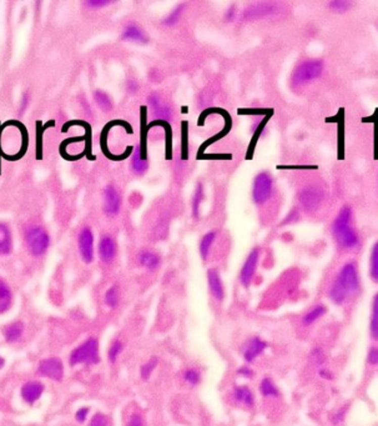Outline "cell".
Instances as JSON below:
<instances>
[{"mask_svg": "<svg viewBox=\"0 0 378 426\" xmlns=\"http://www.w3.org/2000/svg\"><path fill=\"white\" fill-rule=\"evenodd\" d=\"M358 287L359 279L357 268L353 263H347L341 269L340 274L337 275L334 285H332L331 290H329V297L336 304H342L347 299L348 295L357 291Z\"/></svg>", "mask_w": 378, "mask_h": 426, "instance_id": "obj_1", "label": "cell"}, {"mask_svg": "<svg viewBox=\"0 0 378 426\" xmlns=\"http://www.w3.org/2000/svg\"><path fill=\"white\" fill-rule=\"evenodd\" d=\"M352 210L350 206H343L332 224V234L340 247L345 250L356 249L359 244V238L351 225Z\"/></svg>", "mask_w": 378, "mask_h": 426, "instance_id": "obj_2", "label": "cell"}, {"mask_svg": "<svg viewBox=\"0 0 378 426\" xmlns=\"http://www.w3.org/2000/svg\"><path fill=\"white\" fill-rule=\"evenodd\" d=\"M26 247L33 257H42L50 246V235L42 226L29 225L24 233Z\"/></svg>", "mask_w": 378, "mask_h": 426, "instance_id": "obj_3", "label": "cell"}, {"mask_svg": "<svg viewBox=\"0 0 378 426\" xmlns=\"http://www.w3.org/2000/svg\"><path fill=\"white\" fill-rule=\"evenodd\" d=\"M322 71H323V63H322V60L312 59L303 61L295 69L294 74L291 76V85L294 88H297L308 84V82L319 78Z\"/></svg>", "mask_w": 378, "mask_h": 426, "instance_id": "obj_4", "label": "cell"}, {"mask_svg": "<svg viewBox=\"0 0 378 426\" xmlns=\"http://www.w3.org/2000/svg\"><path fill=\"white\" fill-rule=\"evenodd\" d=\"M69 363L71 366L78 364H98L100 363L99 356V342L94 337H90L86 342L82 343L78 348L74 349L69 358Z\"/></svg>", "mask_w": 378, "mask_h": 426, "instance_id": "obj_5", "label": "cell"}, {"mask_svg": "<svg viewBox=\"0 0 378 426\" xmlns=\"http://www.w3.org/2000/svg\"><path fill=\"white\" fill-rule=\"evenodd\" d=\"M273 180L267 172L259 173L252 185V200L256 205L265 204L272 195Z\"/></svg>", "mask_w": 378, "mask_h": 426, "instance_id": "obj_6", "label": "cell"}, {"mask_svg": "<svg viewBox=\"0 0 378 426\" xmlns=\"http://www.w3.org/2000/svg\"><path fill=\"white\" fill-rule=\"evenodd\" d=\"M323 191L317 186H308L302 189L299 194V201L302 209L307 212H313L318 209L323 200Z\"/></svg>", "mask_w": 378, "mask_h": 426, "instance_id": "obj_7", "label": "cell"}, {"mask_svg": "<svg viewBox=\"0 0 378 426\" xmlns=\"http://www.w3.org/2000/svg\"><path fill=\"white\" fill-rule=\"evenodd\" d=\"M78 249L80 257L86 264L94 262V234L90 226H84L78 235Z\"/></svg>", "mask_w": 378, "mask_h": 426, "instance_id": "obj_8", "label": "cell"}, {"mask_svg": "<svg viewBox=\"0 0 378 426\" xmlns=\"http://www.w3.org/2000/svg\"><path fill=\"white\" fill-rule=\"evenodd\" d=\"M38 374L40 376L49 377V379L54 380V381H61L64 375L63 361L58 358L44 359V360L39 363Z\"/></svg>", "mask_w": 378, "mask_h": 426, "instance_id": "obj_9", "label": "cell"}, {"mask_svg": "<svg viewBox=\"0 0 378 426\" xmlns=\"http://www.w3.org/2000/svg\"><path fill=\"white\" fill-rule=\"evenodd\" d=\"M279 12V5L276 3H256L250 5L242 14V19L252 20L260 19V18L268 17V15L277 14Z\"/></svg>", "mask_w": 378, "mask_h": 426, "instance_id": "obj_10", "label": "cell"}, {"mask_svg": "<svg viewBox=\"0 0 378 426\" xmlns=\"http://www.w3.org/2000/svg\"><path fill=\"white\" fill-rule=\"evenodd\" d=\"M260 259V249L255 247L251 252L249 254V257L245 260L244 265H242L241 271H240V281L244 285L245 287H249L250 284H251L252 279H254L255 273H256L257 264H259Z\"/></svg>", "mask_w": 378, "mask_h": 426, "instance_id": "obj_11", "label": "cell"}, {"mask_svg": "<svg viewBox=\"0 0 378 426\" xmlns=\"http://www.w3.org/2000/svg\"><path fill=\"white\" fill-rule=\"evenodd\" d=\"M121 207V199L114 185H108L104 190V211L108 217H115Z\"/></svg>", "mask_w": 378, "mask_h": 426, "instance_id": "obj_12", "label": "cell"}, {"mask_svg": "<svg viewBox=\"0 0 378 426\" xmlns=\"http://www.w3.org/2000/svg\"><path fill=\"white\" fill-rule=\"evenodd\" d=\"M148 102L150 104L151 109H153V115L155 120H171L172 116H174V110H172L170 105L162 103L161 98L158 94L149 95Z\"/></svg>", "mask_w": 378, "mask_h": 426, "instance_id": "obj_13", "label": "cell"}, {"mask_svg": "<svg viewBox=\"0 0 378 426\" xmlns=\"http://www.w3.org/2000/svg\"><path fill=\"white\" fill-rule=\"evenodd\" d=\"M267 348V343L261 340L260 337H252L247 340L242 346V354L247 363H252L256 360L257 356H260L263 353V350Z\"/></svg>", "mask_w": 378, "mask_h": 426, "instance_id": "obj_14", "label": "cell"}, {"mask_svg": "<svg viewBox=\"0 0 378 426\" xmlns=\"http://www.w3.org/2000/svg\"><path fill=\"white\" fill-rule=\"evenodd\" d=\"M99 257L101 262L109 264L113 262L116 257V241L109 234L101 236L99 241Z\"/></svg>", "mask_w": 378, "mask_h": 426, "instance_id": "obj_15", "label": "cell"}, {"mask_svg": "<svg viewBox=\"0 0 378 426\" xmlns=\"http://www.w3.org/2000/svg\"><path fill=\"white\" fill-rule=\"evenodd\" d=\"M207 283H209V289L212 296L219 302H222L223 297H225V291H223V285L221 281L220 274L217 273L216 269L207 270Z\"/></svg>", "mask_w": 378, "mask_h": 426, "instance_id": "obj_16", "label": "cell"}, {"mask_svg": "<svg viewBox=\"0 0 378 426\" xmlns=\"http://www.w3.org/2000/svg\"><path fill=\"white\" fill-rule=\"evenodd\" d=\"M121 39L124 41H132L137 44H146L149 42V38L146 36L145 31L137 26L136 24H129L124 28L121 33Z\"/></svg>", "mask_w": 378, "mask_h": 426, "instance_id": "obj_17", "label": "cell"}, {"mask_svg": "<svg viewBox=\"0 0 378 426\" xmlns=\"http://www.w3.org/2000/svg\"><path fill=\"white\" fill-rule=\"evenodd\" d=\"M44 391V385L40 381H29L21 388V398L28 404L33 405L36 400H39Z\"/></svg>", "mask_w": 378, "mask_h": 426, "instance_id": "obj_18", "label": "cell"}, {"mask_svg": "<svg viewBox=\"0 0 378 426\" xmlns=\"http://www.w3.org/2000/svg\"><path fill=\"white\" fill-rule=\"evenodd\" d=\"M13 249L12 230L5 223L0 222V257L8 255Z\"/></svg>", "mask_w": 378, "mask_h": 426, "instance_id": "obj_19", "label": "cell"}, {"mask_svg": "<svg viewBox=\"0 0 378 426\" xmlns=\"http://www.w3.org/2000/svg\"><path fill=\"white\" fill-rule=\"evenodd\" d=\"M149 169V160L144 158L141 154L140 146L137 145L136 148L132 150V158H131V170L134 174L136 175H144Z\"/></svg>", "mask_w": 378, "mask_h": 426, "instance_id": "obj_20", "label": "cell"}, {"mask_svg": "<svg viewBox=\"0 0 378 426\" xmlns=\"http://www.w3.org/2000/svg\"><path fill=\"white\" fill-rule=\"evenodd\" d=\"M137 260H139L140 265L149 269V270H156L160 266V263H161L159 255L156 252L151 251V250H143V251L139 252Z\"/></svg>", "mask_w": 378, "mask_h": 426, "instance_id": "obj_21", "label": "cell"}, {"mask_svg": "<svg viewBox=\"0 0 378 426\" xmlns=\"http://www.w3.org/2000/svg\"><path fill=\"white\" fill-rule=\"evenodd\" d=\"M156 125H161V126L165 127V138H166V146H165V148H166V159H167V160H171V158H172V130H171V126H170L169 121L154 120L148 125V129H150V127H153V126H156Z\"/></svg>", "mask_w": 378, "mask_h": 426, "instance_id": "obj_22", "label": "cell"}, {"mask_svg": "<svg viewBox=\"0 0 378 426\" xmlns=\"http://www.w3.org/2000/svg\"><path fill=\"white\" fill-rule=\"evenodd\" d=\"M233 398L239 404L251 407L254 405V394L246 386H236L233 389Z\"/></svg>", "mask_w": 378, "mask_h": 426, "instance_id": "obj_23", "label": "cell"}, {"mask_svg": "<svg viewBox=\"0 0 378 426\" xmlns=\"http://www.w3.org/2000/svg\"><path fill=\"white\" fill-rule=\"evenodd\" d=\"M24 331V325L20 321H15V323L8 325L4 327L3 332H4V337L7 343H15L20 339Z\"/></svg>", "mask_w": 378, "mask_h": 426, "instance_id": "obj_24", "label": "cell"}, {"mask_svg": "<svg viewBox=\"0 0 378 426\" xmlns=\"http://www.w3.org/2000/svg\"><path fill=\"white\" fill-rule=\"evenodd\" d=\"M216 236H217V233L215 230L209 231V233H206L204 236H202L201 241H200V245H199V251L204 260H206L207 257H209L212 244H214L215 240H216Z\"/></svg>", "mask_w": 378, "mask_h": 426, "instance_id": "obj_25", "label": "cell"}, {"mask_svg": "<svg viewBox=\"0 0 378 426\" xmlns=\"http://www.w3.org/2000/svg\"><path fill=\"white\" fill-rule=\"evenodd\" d=\"M12 306V290L0 279V314L7 313Z\"/></svg>", "mask_w": 378, "mask_h": 426, "instance_id": "obj_26", "label": "cell"}, {"mask_svg": "<svg viewBox=\"0 0 378 426\" xmlns=\"http://www.w3.org/2000/svg\"><path fill=\"white\" fill-rule=\"evenodd\" d=\"M186 9V4L185 3H181V4H177L176 7L174 8V9L171 10V12L169 13V14L166 15V17L162 19V25L165 26H174L176 25L177 23H179L181 15H182L183 10Z\"/></svg>", "mask_w": 378, "mask_h": 426, "instance_id": "obj_27", "label": "cell"}, {"mask_svg": "<svg viewBox=\"0 0 378 426\" xmlns=\"http://www.w3.org/2000/svg\"><path fill=\"white\" fill-rule=\"evenodd\" d=\"M202 200H204V186L201 183H198L194 193L193 201H191V209H193V217L198 219L200 217V207H201Z\"/></svg>", "mask_w": 378, "mask_h": 426, "instance_id": "obj_28", "label": "cell"}, {"mask_svg": "<svg viewBox=\"0 0 378 426\" xmlns=\"http://www.w3.org/2000/svg\"><path fill=\"white\" fill-rule=\"evenodd\" d=\"M94 100L103 111H110L111 109H113L111 98L109 97L105 92H103V90H97V92L94 93Z\"/></svg>", "mask_w": 378, "mask_h": 426, "instance_id": "obj_29", "label": "cell"}, {"mask_svg": "<svg viewBox=\"0 0 378 426\" xmlns=\"http://www.w3.org/2000/svg\"><path fill=\"white\" fill-rule=\"evenodd\" d=\"M181 127H182V133H181V159L182 160H187L188 158V122L182 121L181 122Z\"/></svg>", "mask_w": 378, "mask_h": 426, "instance_id": "obj_30", "label": "cell"}, {"mask_svg": "<svg viewBox=\"0 0 378 426\" xmlns=\"http://www.w3.org/2000/svg\"><path fill=\"white\" fill-rule=\"evenodd\" d=\"M324 313H326V308H324L323 305H317L316 308H313L310 313H307L303 316V323L307 325L315 323L317 319L321 318L322 315H324Z\"/></svg>", "mask_w": 378, "mask_h": 426, "instance_id": "obj_31", "label": "cell"}, {"mask_svg": "<svg viewBox=\"0 0 378 426\" xmlns=\"http://www.w3.org/2000/svg\"><path fill=\"white\" fill-rule=\"evenodd\" d=\"M260 390L263 396H273V398L278 396L277 388H276L275 384H273L272 380L268 379V377H266V379L262 380V382H261V385H260Z\"/></svg>", "mask_w": 378, "mask_h": 426, "instance_id": "obj_32", "label": "cell"}, {"mask_svg": "<svg viewBox=\"0 0 378 426\" xmlns=\"http://www.w3.org/2000/svg\"><path fill=\"white\" fill-rule=\"evenodd\" d=\"M268 118H270V115L266 116V118L263 119V120L260 122L259 126H257V129L255 130L254 135H252V142H251V144H250V145H249V150H247V155H246V158H247V159H250V158H251V156H252V153H254V149H255V146H256L257 139H259V138H260L261 133H262L263 127H265V125H266V122H267Z\"/></svg>", "mask_w": 378, "mask_h": 426, "instance_id": "obj_33", "label": "cell"}, {"mask_svg": "<svg viewBox=\"0 0 378 426\" xmlns=\"http://www.w3.org/2000/svg\"><path fill=\"white\" fill-rule=\"evenodd\" d=\"M371 334L373 339L378 340V294L374 296L373 309H372L371 318Z\"/></svg>", "mask_w": 378, "mask_h": 426, "instance_id": "obj_34", "label": "cell"}, {"mask_svg": "<svg viewBox=\"0 0 378 426\" xmlns=\"http://www.w3.org/2000/svg\"><path fill=\"white\" fill-rule=\"evenodd\" d=\"M371 278L378 283V243L374 244L371 252V268H369Z\"/></svg>", "mask_w": 378, "mask_h": 426, "instance_id": "obj_35", "label": "cell"}, {"mask_svg": "<svg viewBox=\"0 0 378 426\" xmlns=\"http://www.w3.org/2000/svg\"><path fill=\"white\" fill-rule=\"evenodd\" d=\"M105 303H106V305L110 306L111 309H115L116 306H118V304H119V291H118V286H116V285L111 286L110 289L106 291Z\"/></svg>", "mask_w": 378, "mask_h": 426, "instance_id": "obj_36", "label": "cell"}, {"mask_svg": "<svg viewBox=\"0 0 378 426\" xmlns=\"http://www.w3.org/2000/svg\"><path fill=\"white\" fill-rule=\"evenodd\" d=\"M156 365H158V359L151 358L148 363H145L143 366H141V369H140L141 377H143L144 380L150 379L151 374H153V371L155 370Z\"/></svg>", "mask_w": 378, "mask_h": 426, "instance_id": "obj_37", "label": "cell"}, {"mask_svg": "<svg viewBox=\"0 0 378 426\" xmlns=\"http://www.w3.org/2000/svg\"><path fill=\"white\" fill-rule=\"evenodd\" d=\"M122 349H124V344H122L120 340H114L113 344L110 345V349H109V353H108V358L109 360H110V363H115L116 359H118V356L120 355V353L122 351Z\"/></svg>", "mask_w": 378, "mask_h": 426, "instance_id": "obj_38", "label": "cell"}, {"mask_svg": "<svg viewBox=\"0 0 378 426\" xmlns=\"http://www.w3.org/2000/svg\"><path fill=\"white\" fill-rule=\"evenodd\" d=\"M350 7H351V3L346 2V0H334V2H331L328 4L329 9H332L336 13L346 12V10H347Z\"/></svg>", "mask_w": 378, "mask_h": 426, "instance_id": "obj_39", "label": "cell"}, {"mask_svg": "<svg viewBox=\"0 0 378 426\" xmlns=\"http://www.w3.org/2000/svg\"><path fill=\"white\" fill-rule=\"evenodd\" d=\"M183 379L187 384L190 385H198L200 382V374L196 370H186L185 374H183Z\"/></svg>", "mask_w": 378, "mask_h": 426, "instance_id": "obj_40", "label": "cell"}, {"mask_svg": "<svg viewBox=\"0 0 378 426\" xmlns=\"http://www.w3.org/2000/svg\"><path fill=\"white\" fill-rule=\"evenodd\" d=\"M90 426H109V419L101 412H98L92 416L91 421H90Z\"/></svg>", "mask_w": 378, "mask_h": 426, "instance_id": "obj_41", "label": "cell"}, {"mask_svg": "<svg viewBox=\"0 0 378 426\" xmlns=\"http://www.w3.org/2000/svg\"><path fill=\"white\" fill-rule=\"evenodd\" d=\"M85 4L91 9H99V8H104L110 4V2L109 0H87Z\"/></svg>", "mask_w": 378, "mask_h": 426, "instance_id": "obj_42", "label": "cell"}, {"mask_svg": "<svg viewBox=\"0 0 378 426\" xmlns=\"http://www.w3.org/2000/svg\"><path fill=\"white\" fill-rule=\"evenodd\" d=\"M126 426H145V422H144L143 417H141L139 414H134L130 417Z\"/></svg>", "mask_w": 378, "mask_h": 426, "instance_id": "obj_43", "label": "cell"}, {"mask_svg": "<svg viewBox=\"0 0 378 426\" xmlns=\"http://www.w3.org/2000/svg\"><path fill=\"white\" fill-rule=\"evenodd\" d=\"M236 15H238V10H236L235 5H231L225 13V20L226 21H233L236 19Z\"/></svg>", "mask_w": 378, "mask_h": 426, "instance_id": "obj_44", "label": "cell"}, {"mask_svg": "<svg viewBox=\"0 0 378 426\" xmlns=\"http://www.w3.org/2000/svg\"><path fill=\"white\" fill-rule=\"evenodd\" d=\"M89 410H90L89 407H81V409L78 410V412H76V415H75L76 421L84 422L85 420H86L87 414H89Z\"/></svg>", "mask_w": 378, "mask_h": 426, "instance_id": "obj_45", "label": "cell"}, {"mask_svg": "<svg viewBox=\"0 0 378 426\" xmlns=\"http://www.w3.org/2000/svg\"><path fill=\"white\" fill-rule=\"evenodd\" d=\"M139 89V82H137L135 79H129L126 84V90L130 93V94H135Z\"/></svg>", "mask_w": 378, "mask_h": 426, "instance_id": "obj_46", "label": "cell"}, {"mask_svg": "<svg viewBox=\"0 0 378 426\" xmlns=\"http://www.w3.org/2000/svg\"><path fill=\"white\" fill-rule=\"evenodd\" d=\"M368 363L372 364V365H376L378 364V349L372 348L368 353Z\"/></svg>", "mask_w": 378, "mask_h": 426, "instance_id": "obj_47", "label": "cell"}, {"mask_svg": "<svg viewBox=\"0 0 378 426\" xmlns=\"http://www.w3.org/2000/svg\"><path fill=\"white\" fill-rule=\"evenodd\" d=\"M29 103H30V98H29L28 94H24L23 97H21V99H20L19 113H24V111H25L26 109H28Z\"/></svg>", "mask_w": 378, "mask_h": 426, "instance_id": "obj_48", "label": "cell"}, {"mask_svg": "<svg viewBox=\"0 0 378 426\" xmlns=\"http://www.w3.org/2000/svg\"><path fill=\"white\" fill-rule=\"evenodd\" d=\"M299 218H300V215H299V211H297L296 209L295 210H292L291 211V214H289V217L286 218V219H285V222L282 223V224H289V223H294V222H297V220H299Z\"/></svg>", "mask_w": 378, "mask_h": 426, "instance_id": "obj_49", "label": "cell"}, {"mask_svg": "<svg viewBox=\"0 0 378 426\" xmlns=\"http://www.w3.org/2000/svg\"><path fill=\"white\" fill-rule=\"evenodd\" d=\"M238 372L240 375H244V376H252V370H250V367H246V366L241 367Z\"/></svg>", "mask_w": 378, "mask_h": 426, "instance_id": "obj_50", "label": "cell"}, {"mask_svg": "<svg viewBox=\"0 0 378 426\" xmlns=\"http://www.w3.org/2000/svg\"><path fill=\"white\" fill-rule=\"evenodd\" d=\"M5 365V360L3 358H0V369H3V366Z\"/></svg>", "mask_w": 378, "mask_h": 426, "instance_id": "obj_51", "label": "cell"}]
</instances>
